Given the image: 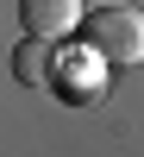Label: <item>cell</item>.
Listing matches in <instances>:
<instances>
[{"instance_id": "7a4b0ae2", "label": "cell", "mask_w": 144, "mask_h": 157, "mask_svg": "<svg viewBox=\"0 0 144 157\" xmlns=\"http://www.w3.org/2000/svg\"><path fill=\"white\" fill-rule=\"evenodd\" d=\"M19 19H25L31 38H50V44H57V38L82 19V0H19Z\"/></svg>"}, {"instance_id": "6da1fadb", "label": "cell", "mask_w": 144, "mask_h": 157, "mask_svg": "<svg viewBox=\"0 0 144 157\" xmlns=\"http://www.w3.org/2000/svg\"><path fill=\"white\" fill-rule=\"evenodd\" d=\"M82 38H88V57L132 69L144 63V6H94L82 19Z\"/></svg>"}, {"instance_id": "3957f363", "label": "cell", "mask_w": 144, "mask_h": 157, "mask_svg": "<svg viewBox=\"0 0 144 157\" xmlns=\"http://www.w3.org/2000/svg\"><path fill=\"white\" fill-rule=\"evenodd\" d=\"M13 75L25 88H57V50H50V38H25L13 50Z\"/></svg>"}]
</instances>
